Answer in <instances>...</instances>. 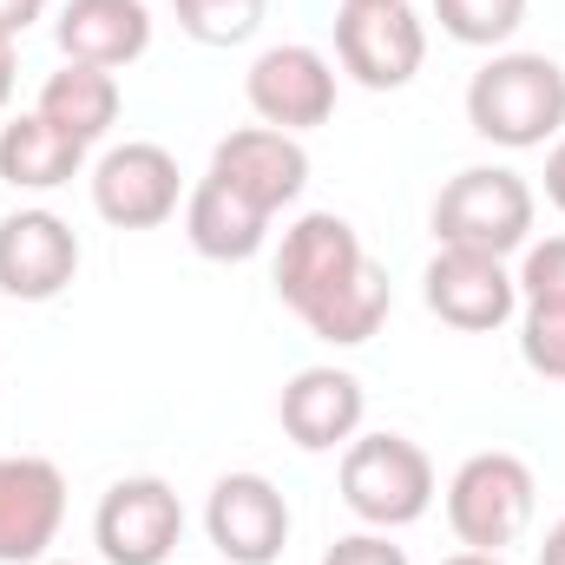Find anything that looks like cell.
<instances>
[{
    "instance_id": "obj_1",
    "label": "cell",
    "mask_w": 565,
    "mask_h": 565,
    "mask_svg": "<svg viewBox=\"0 0 565 565\" xmlns=\"http://www.w3.org/2000/svg\"><path fill=\"white\" fill-rule=\"evenodd\" d=\"M467 126L500 151H540L565 132V66L553 53H493L467 79Z\"/></svg>"
},
{
    "instance_id": "obj_2",
    "label": "cell",
    "mask_w": 565,
    "mask_h": 565,
    "mask_svg": "<svg viewBox=\"0 0 565 565\" xmlns=\"http://www.w3.org/2000/svg\"><path fill=\"white\" fill-rule=\"evenodd\" d=\"M533 217H540V191L513 164H467L434 198V244L513 257L533 244Z\"/></svg>"
},
{
    "instance_id": "obj_3",
    "label": "cell",
    "mask_w": 565,
    "mask_h": 565,
    "mask_svg": "<svg viewBox=\"0 0 565 565\" xmlns=\"http://www.w3.org/2000/svg\"><path fill=\"white\" fill-rule=\"evenodd\" d=\"M533 513H540V480L520 454L507 447H487V454H467L447 480V526L467 553H507L533 533Z\"/></svg>"
},
{
    "instance_id": "obj_4",
    "label": "cell",
    "mask_w": 565,
    "mask_h": 565,
    "mask_svg": "<svg viewBox=\"0 0 565 565\" xmlns=\"http://www.w3.org/2000/svg\"><path fill=\"white\" fill-rule=\"evenodd\" d=\"M342 507L375 533H402V526L427 520V507H434L427 447L408 434H355L342 447Z\"/></svg>"
},
{
    "instance_id": "obj_5",
    "label": "cell",
    "mask_w": 565,
    "mask_h": 565,
    "mask_svg": "<svg viewBox=\"0 0 565 565\" xmlns=\"http://www.w3.org/2000/svg\"><path fill=\"white\" fill-rule=\"evenodd\" d=\"M335 60L369 93H402L427 66V20L408 0H342Z\"/></svg>"
},
{
    "instance_id": "obj_6",
    "label": "cell",
    "mask_w": 565,
    "mask_h": 565,
    "mask_svg": "<svg viewBox=\"0 0 565 565\" xmlns=\"http://www.w3.org/2000/svg\"><path fill=\"white\" fill-rule=\"evenodd\" d=\"M184 540V500L158 473H126L99 493L93 546L106 565H164Z\"/></svg>"
},
{
    "instance_id": "obj_7",
    "label": "cell",
    "mask_w": 565,
    "mask_h": 565,
    "mask_svg": "<svg viewBox=\"0 0 565 565\" xmlns=\"http://www.w3.org/2000/svg\"><path fill=\"white\" fill-rule=\"evenodd\" d=\"M93 211L113 224V231H158L178 217L184 204V171L164 145L151 139H126L113 145L99 164H93Z\"/></svg>"
},
{
    "instance_id": "obj_8",
    "label": "cell",
    "mask_w": 565,
    "mask_h": 565,
    "mask_svg": "<svg viewBox=\"0 0 565 565\" xmlns=\"http://www.w3.org/2000/svg\"><path fill=\"white\" fill-rule=\"evenodd\" d=\"M244 99L264 126L277 132H316L335 119V60L302 46V40H282V46H264L244 73Z\"/></svg>"
},
{
    "instance_id": "obj_9",
    "label": "cell",
    "mask_w": 565,
    "mask_h": 565,
    "mask_svg": "<svg viewBox=\"0 0 565 565\" xmlns=\"http://www.w3.org/2000/svg\"><path fill=\"white\" fill-rule=\"evenodd\" d=\"M427 309L460 329V335H493L520 316V282L507 270V257H480V250H434L422 270Z\"/></svg>"
},
{
    "instance_id": "obj_10",
    "label": "cell",
    "mask_w": 565,
    "mask_h": 565,
    "mask_svg": "<svg viewBox=\"0 0 565 565\" xmlns=\"http://www.w3.org/2000/svg\"><path fill=\"white\" fill-rule=\"evenodd\" d=\"M362 264H369V250H362L355 224L335 217V211H309V217H296V224L282 231L277 302L282 309H296V316H309L316 302H329L342 282L355 277Z\"/></svg>"
},
{
    "instance_id": "obj_11",
    "label": "cell",
    "mask_w": 565,
    "mask_h": 565,
    "mask_svg": "<svg viewBox=\"0 0 565 565\" xmlns=\"http://www.w3.org/2000/svg\"><path fill=\"white\" fill-rule=\"evenodd\" d=\"M79 277V237L60 211L26 204L0 217V296L13 302H53Z\"/></svg>"
},
{
    "instance_id": "obj_12",
    "label": "cell",
    "mask_w": 565,
    "mask_h": 565,
    "mask_svg": "<svg viewBox=\"0 0 565 565\" xmlns=\"http://www.w3.org/2000/svg\"><path fill=\"white\" fill-rule=\"evenodd\" d=\"M66 526V473L46 454H0V565H33Z\"/></svg>"
},
{
    "instance_id": "obj_13",
    "label": "cell",
    "mask_w": 565,
    "mask_h": 565,
    "mask_svg": "<svg viewBox=\"0 0 565 565\" xmlns=\"http://www.w3.org/2000/svg\"><path fill=\"white\" fill-rule=\"evenodd\" d=\"M204 533L231 565H277L289 546V500L264 473H224L204 500Z\"/></svg>"
},
{
    "instance_id": "obj_14",
    "label": "cell",
    "mask_w": 565,
    "mask_h": 565,
    "mask_svg": "<svg viewBox=\"0 0 565 565\" xmlns=\"http://www.w3.org/2000/svg\"><path fill=\"white\" fill-rule=\"evenodd\" d=\"M277 422L302 454H335V447H349V440L362 434L369 395H362V382H355L349 369L316 362V369H296V375L282 382Z\"/></svg>"
},
{
    "instance_id": "obj_15",
    "label": "cell",
    "mask_w": 565,
    "mask_h": 565,
    "mask_svg": "<svg viewBox=\"0 0 565 565\" xmlns=\"http://www.w3.org/2000/svg\"><path fill=\"white\" fill-rule=\"evenodd\" d=\"M211 178H217V184H231L237 198H250L257 211H270V217H277L282 204H296V198H302V184H309V151H302L296 132H277V126H244V132L217 139V151H211Z\"/></svg>"
},
{
    "instance_id": "obj_16",
    "label": "cell",
    "mask_w": 565,
    "mask_h": 565,
    "mask_svg": "<svg viewBox=\"0 0 565 565\" xmlns=\"http://www.w3.org/2000/svg\"><path fill=\"white\" fill-rule=\"evenodd\" d=\"M53 40L79 66L126 73L132 60L151 53V7L145 0H66L53 20Z\"/></svg>"
},
{
    "instance_id": "obj_17",
    "label": "cell",
    "mask_w": 565,
    "mask_h": 565,
    "mask_svg": "<svg viewBox=\"0 0 565 565\" xmlns=\"http://www.w3.org/2000/svg\"><path fill=\"white\" fill-rule=\"evenodd\" d=\"M184 237L204 264H250L270 244V211H257L250 198H237L231 184H217L204 171L184 191Z\"/></svg>"
},
{
    "instance_id": "obj_18",
    "label": "cell",
    "mask_w": 565,
    "mask_h": 565,
    "mask_svg": "<svg viewBox=\"0 0 565 565\" xmlns=\"http://www.w3.org/2000/svg\"><path fill=\"white\" fill-rule=\"evenodd\" d=\"M119 106H126L119 73L66 60L60 73H46V86H40V106H33V113H40L46 126H60L73 145H86V151H93V145L119 126Z\"/></svg>"
},
{
    "instance_id": "obj_19",
    "label": "cell",
    "mask_w": 565,
    "mask_h": 565,
    "mask_svg": "<svg viewBox=\"0 0 565 565\" xmlns=\"http://www.w3.org/2000/svg\"><path fill=\"white\" fill-rule=\"evenodd\" d=\"M79 171H86V145H73L40 113H20L13 126H0V184H13V191H60Z\"/></svg>"
},
{
    "instance_id": "obj_20",
    "label": "cell",
    "mask_w": 565,
    "mask_h": 565,
    "mask_svg": "<svg viewBox=\"0 0 565 565\" xmlns=\"http://www.w3.org/2000/svg\"><path fill=\"white\" fill-rule=\"evenodd\" d=\"M388 309H395V282H388V270L369 257L329 302H316V309L302 316V329H309L316 342H329V349H362V342L388 322Z\"/></svg>"
},
{
    "instance_id": "obj_21",
    "label": "cell",
    "mask_w": 565,
    "mask_h": 565,
    "mask_svg": "<svg viewBox=\"0 0 565 565\" xmlns=\"http://www.w3.org/2000/svg\"><path fill=\"white\" fill-rule=\"evenodd\" d=\"M434 20H440V33H447V40L500 53V46L520 33L526 0H434Z\"/></svg>"
},
{
    "instance_id": "obj_22",
    "label": "cell",
    "mask_w": 565,
    "mask_h": 565,
    "mask_svg": "<svg viewBox=\"0 0 565 565\" xmlns=\"http://www.w3.org/2000/svg\"><path fill=\"white\" fill-rule=\"evenodd\" d=\"M171 13L198 46H244L264 26L270 0H171Z\"/></svg>"
},
{
    "instance_id": "obj_23",
    "label": "cell",
    "mask_w": 565,
    "mask_h": 565,
    "mask_svg": "<svg viewBox=\"0 0 565 565\" xmlns=\"http://www.w3.org/2000/svg\"><path fill=\"white\" fill-rule=\"evenodd\" d=\"M513 282H520V309H565V237L526 244Z\"/></svg>"
},
{
    "instance_id": "obj_24",
    "label": "cell",
    "mask_w": 565,
    "mask_h": 565,
    "mask_svg": "<svg viewBox=\"0 0 565 565\" xmlns=\"http://www.w3.org/2000/svg\"><path fill=\"white\" fill-rule=\"evenodd\" d=\"M520 362L540 382H565V309H520Z\"/></svg>"
},
{
    "instance_id": "obj_25",
    "label": "cell",
    "mask_w": 565,
    "mask_h": 565,
    "mask_svg": "<svg viewBox=\"0 0 565 565\" xmlns=\"http://www.w3.org/2000/svg\"><path fill=\"white\" fill-rule=\"evenodd\" d=\"M322 565H408V553L388 540V533H375V526H362V533H349V540H335Z\"/></svg>"
},
{
    "instance_id": "obj_26",
    "label": "cell",
    "mask_w": 565,
    "mask_h": 565,
    "mask_svg": "<svg viewBox=\"0 0 565 565\" xmlns=\"http://www.w3.org/2000/svg\"><path fill=\"white\" fill-rule=\"evenodd\" d=\"M46 7H53V0H0V33L20 40L33 20H46Z\"/></svg>"
},
{
    "instance_id": "obj_27",
    "label": "cell",
    "mask_w": 565,
    "mask_h": 565,
    "mask_svg": "<svg viewBox=\"0 0 565 565\" xmlns=\"http://www.w3.org/2000/svg\"><path fill=\"white\" fill-rule=\"evenodd\" d=\"M546 204L565 217V132L553 139V151H546Z\"/></svg>"
},
{
    "instance_id": "obj_28",
    "label": "cell",
    "mask_w": 565,
    "mask_h": 565,
    "mask_svg": "<svg viewBox=\"0 0 565 565\" xmlns=\"http://www.w3.org/2000/svg\"><path fill=\"white\" fill-rule=\"evenodd\" d=\"M13 73H20V53H13V40L0 33V106L13 99Z\"/></svg>"
},
{
    "instance_id": "obj_29",
    "label": "cell",
    "mask_w": 565,
    "mask_h": 565,
    "mask_svg": "<svg viewBox=\"0 0 565 565\" xmlns=\"http://www.w3.org/2000/svg\"><path fill=\"white\" fill-rule=\"evenodd\" d=\"M540 565H565V520L546 526V540H540Z\"/></svg>"
},
{
    "instance_id": "obj_30",
    "label": "cell",
    "mask_w": 565,
    "mask_h": 565,
    "mask_svg": "<svg viewBox=\"0 0 565 565\" xmlns=\"http://www.w3.org/2000/svg\"><path fill=\"white\" fill-rule=\"evenodd\" d=\"M440 565H507V553H467V546H460V553H447Z\"/></svg>"
},
{
    "instance_id": "obj_31",
    "label": "cell",
    "mask_w": 565,
    "mask_h": 565,
    "mask_svg": "<svg viewBox=\"0 0 565 565\" xmlns=\"http://www.w3.org/2000/svg\"><path fill=\"white\" fill-rule=\"evenodd\" d=\"M33 565H73V559H33Z\"/></svg>"
}]
</instances>
